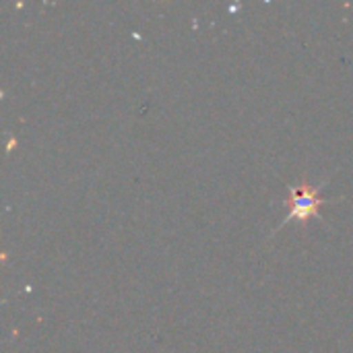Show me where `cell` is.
I'll return each instance as SVG.
<instances>
[{"instance_id":"cell-1","label":"cell","mask_w":353,"mask_h":353,"mask_svg":"<svg viewBox=\"0 0 353 353\" xmlns=\"http://www.w3.org/2000/svg\"><path fill=\"white\" fill-rule=\"evenodd\" d=\"M327 186V182L321 184H290V215L281 221V225L290 223V221H298V223H308L310 219H321V207L329 205L331 201L321 196V190Z\"/></svg>"}]
</instances>
